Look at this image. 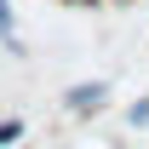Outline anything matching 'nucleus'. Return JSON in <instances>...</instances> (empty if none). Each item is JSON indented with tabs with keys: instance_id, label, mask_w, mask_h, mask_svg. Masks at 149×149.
<instances>
[{
	"instance_id": "1",
	"label": "nucleus",
	"mask_w": 149,
	"mask_h": 149,
	"mask_svg": "<svg viewBox=\"0 0 149 149\" xmlns=\"http://www.w3.org/2000/svg\"><path fill=\"white\" fill-rule=\"evenodd\" d=\"M103 97H109V86H103V80H80V86H69V92H63V103H69L74 115H92Z\"/></svg>"
},
{
	"instance_id": "2",
	"label": "nucleus",
	"mask_w": 149,
	"mask_h": 149,
	"mask_svg": "<svg viewBox=\"0 0 149 149\" xmlns=\"http://www.w3.org/2000/svg\"><path fill=\"white\" fill-rule=\"evenodd\" d=\"M0 46H6V52H23V40H17V17H12V0H0Z\"/></svg>"
},
{
	"instance_id": "3",
	"label": "nucleus",
	"mask_w": 149,
	"mask_h": 149,
	"mask_svg": "<svg viewBox=\"0 0 149 149\" xmlns=\"http://www.w3.org/2000/svg\"><path fill=\"white\" fill-rule=\"evenodd\" d=\"M23 138V120H0V143H17Z\"/></svg>"
},
{
	"instance_id": "4",
	"label": "nucleus",
	"mask_w": 149,
	"mask_h": 149,
	"mask_svg": "<svg viewBox=\"0 0 149 149\" xmlns=\"http://www.w3.org/2000/svg\"><path fill=\"white\" fill-rule=\"evenodd\" d=\"M126 120H132V126H149V97H143V103H132V115H126Z\"/></svg>"
},
{
	"instance_id": "5",
	"label": "nucleus",
	"mask_w": 149,
	"mask_h": 149,
	"mask_svg": "<svg viewBox=\"0 0 149 149\" xmlns=\"http://www.w3.org/2000/svg\"><path fill=\"white\" fill-rule=\"evenodd\" d=\"M74 6H92V0H74Z\"/></svg>"
}]
</instances>
